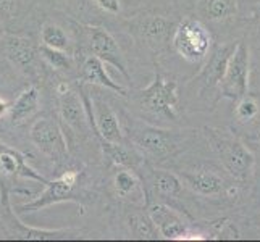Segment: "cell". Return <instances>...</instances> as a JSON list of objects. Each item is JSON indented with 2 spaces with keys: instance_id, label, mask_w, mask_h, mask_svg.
<instances>
[{
  "instance_id": "obj_1",
  "label": "cell",
  "mask_w": 260,
  "mask_h": 242,
  "mask_svg": "<svg viewBox=\"0 0 260 242\" xmlns=\"http://www.w3.org/2000/svg\"><path fill=\"white\" fill-rule=\"evenodd\" d=\"M207 137L226 171L236 179H247L255 163L252 152L228 131L207 129Z\"/></svg>"
},
{
  "instance_id": "obj_2",
  "label": "cell",
  "mask_w": 260,
  "mask_h": 242,
  "mask_svg": "<svg viewBox=\"0 0 260 242\" xmlns=\"http://www.w3.org/2000/svg\"><path fill=\"white\" fill-rule=\"evenodd\" d=\"M172 44L184 60L197 63L207 57L212 46V34L205 28L204 23L187 18L178 24V28L173 32Z\"/></svg>"
},
{
  "instance_id": "obj_3",
  "label": "cell",
  "mask_w": 260,
  "mask_h": 242,
  "mask_svg": "<svg viewBox=\"0 0 260 242\" xmlns=\"http://www.w3.org/2000/svg\"><path fill=\"white\" fill-rule=\"evenodd\" d=\"M128 131L131 144L152 158L164 160L178 150V141L172 131H165L134 120L128 124Z\"/></svg>"
},
{
  "instance_id": "obj_4",
  "label": "cell",
  "mask_w": 260,
  "mask_h": 242,
  "mask_svg": "<svg viewBox=\"0 0 260 242\" xmlns=\"http://www.w3.org/2000/svg\"><path fill=\"white\" fill-rule=\"evenodd\" d=\"M139 103L142 107V110H146L150 115L176 120V105H178L176 81L167 79L160 73H155L154 81L139 92Z\"/></svg>"
},
{
  "instance_id": "obj_5",
  "label": "cell",
  "mask_w": 260,
  "mask_h": 242,
  "mask_svg": "<svg viewBox=\"0 0 260 242\" xmlns=\"http://www.w3.org/2000/svg\"><path fill=\"white\" fill-rule=\"evenodd\" d=\"M220 94L230 100H241L247 95L249 87V49L244 42H238L220 81Z\"/></svg>"
},
{
  "instance_id": "obj_6",
  "label": "cell",
  "mask_w": 260,
  "mask_h": 242,
  "mask_svg": "<svg viewBox=\"0 0 260 242\" xmlns=\"http://www.w3.org/2000/svg\"><path fill=\"white\" fill-rule=\"evenodd\" d=\"M29 137L32 141V144L50 160L61 161L67 158L68 155L67 141L57 121H53L50 118L36 120L31 126Z\"/></svg>"
},
{
  "instance_id": "obj_7",
  "label": "cell",
  "mask_w": 260,
  "mask_h": 242,
  "mask_svg": "<svg viewBox=\"0 0 260 242\" xmlns=\"http://www.w3.org/2000/svg\"><path fill=\"white\" fill-rule=\"evenodd\" d=\"M79 175L76 171H65L55 181H49L44 191L38 199L26 203L21 207V212H36L50 207L53 203L65 202V200H78V195L75 194V186L78 183Z\"/></svg>"
},
{
  "instance_id": "obj_8",
  "label": "cell",
  "mask_w": 260,
  "mask_h": 242,
  "mask_svg": "<svg viewBox=\"0 0 260 242\" xmlns=\"http://www.w3.org/2000/svg\"><path fill=\"white\" fill-rule=\"evenodd\" d=\"M87 116L91 118V124L95 128V134L101 136L105 142H124L123 131L120 126L118 116L110 109V105L102 98H95L94 100V110L91 112L89 103L86 107Z\"/></svg>"
},
{
  "instance_id": "obj_9",
  "label": "cell",
  "mask_w": 260,
  "mask_h": 242,
  "mask_svg": "<svg viewBox=\"0 0 260 242\" xmlns=\"http://www.w3.org/2000/svg\"><path fill=\"white\" fill-rule=\"evenodd\" d=\"M91 50L97 58H101L104 61V63L112 65L113 68L118 70L124 78H129V73L126 70V60H124L123 52L109 31H105L104 28L91 29Z\"/></svg>"
},
{
  "instance_id": "obj_10",
  "label": "cell",
  "mask_w": 260,
  "mask_h": 242,
  "mask_svg": "<svg viewBox=\"0 0 260 242\" xmlns=\"http://www.w3.org/2000/svg\"><path fill=\"white\" fill-rule=\"evenodd\" d=\"M147 213L157 226L160 236L165 239H183L186 231L189 229L183 215L165 203L150 205Z\"/></svg>"
},
{
  "instance_id": "obj_11",
  "label": "cell",
  "mask_w": 260,
  "mask_h": 242,
  "mask_svg": "<svg viewBox=\"0 0 260 242\" xmlns=\"http://www.w3.org/2000/svg\"><path fill=\"white\" fill-rule=\"evenodd\" d=\"M170 28H172V23L167 18L150 15L136 23L134 32H136V36L142 42H146V46L160 49L168 38Z\"/></svg>"
},
{
  "instance_id": "obj_12",
  "label": "cell",
  "mask_w": 260,
  "mask_h": 242,
  "mask_svg": "<svg viewBox=\"0 0 260 242\" xmlns=\"http://www.w3.org/2000/svg\"><path fill=\"white\" fill-rule=\"evenodd\" d=\"M179 178L183 179L186 186H189L194 192L199 195H220L226 191V183L217 173L209 171V169H199L194 173H179Z\"/></svg>"
},
{
  "instance_id": "obj_13",
  "label": "cell",
  "mask_w": 260,
  "mask_h": 242,
  "mask_svg": "<svg viewBox=\"0 0 260 242\" xmlns=\"http://www.w3.org/2000/svg\"><path fill=\"white\" fill-rule=\"evenodd\" d=\"M83 78L89 84H97V86L110 89V91L120 94V95H126V89H124L123 86H120L118 83H115V81L107 75V71L104 68V61L101 58H97L95 55L87 57L84 60Z\"/></svg>"
},
{
  "instance_id": "obj_14",
  "label": "cell",
  "mask_w": 260,
  "mask_h": 242,
  "mask_svg": "<svg viewBox=\"0 0 260 242\" xmlns=\"http://www.w3.org/2000/svg\"><path fill=\"white\" fill-rule=\"evenodd\" d=\"M235 47L236 46H223L213 52L212 58L209 60V63L205 65L202 71V81L205 87H213L220 84L223 75H225L228 60L231 57L233 50H235Z\"/></svg>"
},
{
  "instance_id": "obj_15",
  "label": "cell",
  "mask_w": 260,
  "mask_h": 242,
  "mask_svg": "<svg viewBox=\"0 0 260 242\" xmlns=\"http://www.w3.org/2000/svg\"><path fill=\"white\" fill-rule=\"evenodd\" d=\"M5 52L7 57L12 60V63L23 71H28L36 58V49L32 42L26 38H10L7 42Z\"/></svg>"
},
{
  "instance_id": "obj_16",
  "label": "cell",
  "mask_w": 260,
  "mask_h": 242,
  "mask_svg": "<svg viewBox=\"0 0 260 242\" xmlns=\"http://www.w3.org/2000/svg\"><path fill=\"white\" fill-rule=\"evenodd\" d=\"M86 107H83L79 97L76 92L68 91L65 94L60 95V112H61V118H63L70 126H73L76 129H81L84 120H86Z\"/></svg>"
},
{
  "instance_id": "obj_17",
  "label": "cell",
  "mask_w": 260,
  "mask_h": 242,
  "mask_svg": "<svg viewBox=\"0 0 260 242\" xmlns=\"http://www.w3.org/2000/svg\"><path fill=\"white\" fill-rule=\"evenodd\" d=\"M197 12L209 21H223L236 13V0H199Z\"/></svg>"
},
{
  "instance_id": "obj_18",
  "label": "cell",
  "mask_w": 260,
  "mask_h": 242,
  "mask_svg": "<svg viewBox=\"0 0 260 242\" xmlns=\"http://www.w3.org/2000/svg\"><path fill=\"white\" fill-rule=\"evenodd\" d=\"M105 155L110 158L112 163L124 168H138L142 157L134 147H126L124 142H105L104 141Z\"/></svg>"
},
{
  "instance_id": "obj_19",
  "label": "cell",
  "mask_w": 260,
  "mask_h": 242,
  "mask_svg": "<svg viewBox=\"0 0 260 242\" xmlns=\"http://www.w3.org/2000/svg\"><path fill=\"white\" fill-rule=\"evenodd\" d=\"M39 109V94L36 87H29L28 91H24L20 97L16 98V102L10 107V120L13 124H20L26 118L38 112Z\"/></svg>"
},
{
  "instance_id": "obj_20",
  "label": "cell",
  "mask_w": 260,
  "mask_h": 242,
  "mask_svg": "<svg viewBox=\"0 0 260 242\" xmlns=\"http://www.w3.org/2000/svg\"><path fill=\"white\" fill-rule=\"evenodd\" d=\"M152 186L157 195L162 199H176L183 192V179L178 175H173L164 169H157L152 175Z\"/></svg>"
},
{
  "instance_id": "obj_21",
  "label": "cell",
  "mask_w": 260,
  "mask_h": 242,
  "mask_svg": "<svg viewBox=\"0 0 260 242\" xmlns=\"http://www.w3.org/2000/svg\"><path fill=\"white\" fill-rule=\"evenodd\" d=\"M129 228L134 237L138 239H157L160 237V232L157 226L154 225V221L150 220L149 213H133L129 217Z\"/></svg>"
},
{
  "instance_id": "obj_22",
  "label": "cell",
  "mask_w": 260,
  "mask_h": 242,
  "mask_svg": "<svg viewBox=\"0 0 260 242\" xmlns=\"http://www.w3.org/2000/svg\"><path fill=\"white\" fill-rule=\"evenodd\" d=\"M13 221L23 229V232H21L23 237H26V239H34V240L63 239V237L75 236V234H78V232H79L76 229H34V228H26V226H23L21 223L16 220V217L13 218Z\"/></svg>"
},
{
  "instance_id": "obj_23",
  "label": "cell",
  "mask_w": 260,
  "mask_h": 242,
  "mask_svg": "<svg viewBox=\"0 0 260 242\" xmlns=\"http://www.w3.org/2000/svg\"><path fill=\"white\" fill-rule=\"evenodd\" d=\"M41 39L44 46L63 50L68 47V36L57 24H46L41 31Z\"/></svg>"
},
{
  "instance_id": "obj_24",
  "label": "cell",
  "mask_w": 260,
  "mask_h": 242,
  "mask_svg": "<svg viewBox=\"0 0 260 242\" xmlns=\"http://www.w3.org/2000/svg\"><path fill=\"white\" fill-rule=\"evenodd\" d=\"M39 52H41V55L47 60V63L50 66L57 68V70H70L71 68V58H70V55H67L63 50L53 49V47L44 46V44H42Z\"/></svg>"
},
{
  "instance_id": "obj_25",
  "label": "cell",
  "mask_w": 260,
  "mask_h": 242,
  "mask_svg": "<svg viewBox=\"0 0 260 242\" xmlns=\"http://www.w3.org/2000/svg\"><path fill=\"white\" fill-rule=\"evenodd\" d=\"M115 187H116V191H118L120 195L126 197L138 189L139 181H138L136 175L131 173L128 168H124V169H120V171L115 175Z\"/></svg>"
},
{
  "instance_id": "obj_26",
  "label": "cell",
  "mask_w": 260,
  "mask_h": 242,
  "mask_svg": "<svg viewBox=\"0 0 260 242\" xmlns=\"http://www.w3.org/2000/svg\"><path fill=\"white\" fill-rule=\"evenodd\" d=\"M258 113V103L254 97L244 95L241 100H238L236 105V118L243 123H247L250 120H254Z\"/></svg>"
},
{
  "instance_id": "obj_27",
  "label": "cell",
  "mask_w": 260,
  "mask_h": 242,
  "mask_svg": "<svg viewBox=\"0 0 260 242\" xmlns=\"http://www.w3.org/2000/svg\"><path fill=\"white\" fill-rule=\"evenodd\" d=\"M95 4L102 8V10L109 12L112 15H116L120 12V0H95Z\"/></svg>"
},
{
  "instance_id": "obj_28",
  "label": "cell",
  "mask_w": 260,
  "mask_h": 242,
  "mask_svg": "<svg viewBox=\"0 0 260 242\" xmlns=\"http://www.w3.org/2000/svg\"><path fill=\"white\" fill-rule=\"evenodd\" d=\"M8 110H10V105L4 100H0V116H4Z\"/></svg>"
},
{
  "instance_id": "obj_29",
  "label": "cell",
  "mask_w": 260,
  "mask_h": 242,
  "mask_svg": "<svg viewBox=\"0 0 260 242\" xmlns=\"http://www.w3.org/2000/svg\"><path fill=\"white\" fill-rule=\"evenodd\" d=\"M68 91H70V89H68V86H67L65 83H61V84L57 87V92H58L60 95H61V94H65V92H68Z\"/></svg>"
},
{
  "instance_id": "obj_30",
  "label": "cell",
  "mask_w": 260,
  "mask_h": 242,
  "mask_svg": "<svg viewBox=\"0 0 260 242\" xmlns=\"http://www.w3.org/2000/svg\"><path fill=\"white\" fill-rule=\"evenodd\" d=\"M4 34V28H2V26H0V36H2Z\"/></svg>"
}]
</instances>
